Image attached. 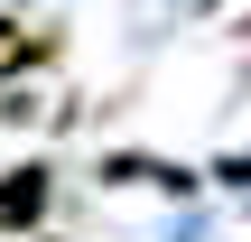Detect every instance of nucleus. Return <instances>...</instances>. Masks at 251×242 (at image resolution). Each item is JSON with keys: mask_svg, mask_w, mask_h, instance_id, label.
<instances>
[{"mask_svg": "<svg viewBox=\"0 0 251 242\" xmlns=\"http://www.w3.org/2000/svg\"><path fill=\"white\" fill-rule=\"evenodd\" d=\"M47 196H56V177H47L37 159H28V168H9V177H0V233H28V224L47 215Z\"/></svg>", "mask_w": 251, "mask_h": 242, "instance_id": "nucleus-1", "label": "nucleus"}, {"mask_svg": "<svg viewBox=\"0 0 251 242\" xmlns=\"http://www.w3.org/2000/svg\"><path fill=\"white\" fill-rule=\"evenodd\" d=\"M214 177H224V187H251V149H233V159H224Z\"/></svg>", "mask_w": 251, "mask_h": 242, "instance_id": "nucleus-2", "label": "nucleus"}, {"mask_svg": "<svg viewBox=\"0 0 251 242\" xmlns=\"http://www.w3.org/2000/svg\"><path fill=\"white\" fill-rule=\"evenodd\" d=\"M9 47H19V19H9V9H0V56H9Z\"/></svg>", "mask_w": 251, "mask_h": 242, "instance_id": "nucleus-3", "label": "nucleus"}]
</instances>
